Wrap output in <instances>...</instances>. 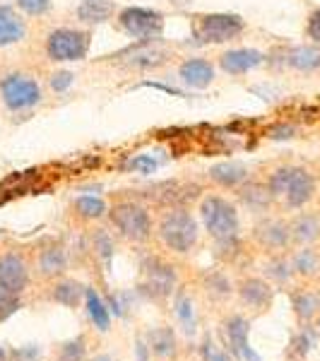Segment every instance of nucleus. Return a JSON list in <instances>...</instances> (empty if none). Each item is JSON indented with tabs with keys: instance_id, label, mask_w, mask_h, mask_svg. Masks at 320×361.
Wrapping results in <instances>:
<instances>
[{
	"instance_id": "c9c22d12",
	"label": "nucleus",
	"mask_w": 320,
	"mask_h": 361,
	"mask_svg": "<svg viewBox=\"0 0 320 361\" xmlns=\"http://www.w3.org/2000/svg\"><path fill=\"white\" fill-rule=\"evenodd\" d=\"M207 289L209 292H214L217 296H229L231 294V282L222 275V272H212V275L207 277Z\"/></svg>"
},
{
	"instance_id": "cd10ccee",
	"label": "nucleus",
	"mask_w": 320,
	"mask_h": 361,
	"mask_svg": "<svg viewBox=\"0 0 320 361\" xmlns=\"http://www.w3.org/2000/svg\"><path fill=\"white\" fill-rule=\"evenodd\" d=\"M292 267L299 272V275H316V272L320 270V255L316 253V250L304 248L294 255Z\"/></svg>"
},
{
	"instance_id": "393cba45",
	"label": "nucleus",
	"mask_w": 320,
	"mask_h": 361,
	"mask_svg": "<svg viewBox=\"0 0 320 361\" xmlns=\"http://www.w3.org/2000/svg\"><path fill=\"white\" fill-rule=\"evenodd\" d=\"M85 296V287L82 284H78L75 279H63V282H58L54 287V301L61 306H78V301Z\"/></svg>"
},
{
	"instance_id": "20e7f679",
	"label": "nucleus",
	"mask_w": 320,
	"mask_h": 361,
	"mask_svg": "<svg viewBox=\"0 0 320 361\" xmlns=\"http://www.w3.org/2000/svg\"><path fill=\"white\" fill-rule=\"evenodd\" d=\"M90 51V34L82 29L61 27L46 37V54L56 63L82 61Z\"/></svg>"
},
{
	"instance_id": "7ed1b4c3",
	"label": "nucleus",
	"mask_w": 320,
	"mask_h": 361,
	"mask_svg": "<svg viewBox=\"0 0 320 361\" xmlns=\"http://www.w3.org/2000/svg\"><path fill=\"white\" fill-rule=\"evenodd\" d=\"M116 229L121 231V236H125L128 241L142 243L152 236V219H149L147 207L137 205V202H118L109 212Z\"/></svg>"
},
{
	"instance_id": "4468645a",
	"label": "nucleus",
	"mask_w": 320,
	"mask_h": 361,
	"mask_svg": "<svg viewBox=\"0 0 320 361\" xmlns=\"http://www.w3.org/2000/svg\"><path fill=\"white\" fill-rule=\"evenodd\" d=\"M27 34L25 20L8 5H0V49L22 42Z\"/></svg>"
},
{
	"instance_id": "1a4fd4ad",
	"label": "nucleus",
	"mask_w": 320,
	"mask_h": 361,
	"mask_svg": "<svg viewBox=\"0 0 320 361\" xmlns=\"http://www.w3.org/2000/svg\"><path fill=\"white\" fill-rule=\"evenodd\" d=\"M29 287V265L22 255L5 253L0 255V289L22 294Z\"/></svg>"
},
{
	"instance_id": "58836bf2",
	"label": "nucleus",
	"mask_w": 320,
	"mask_h": 361,
	"mask_svg": "<svg viewBox=\"0 0 320 361\" xmlns=\"http://www.w3.org/2000/svg\"><path fill=\"white\" fill-rule=\"evenodd\" d=\"M306 34H308V39H311L313 44H318V46H320V8H318V10H313V13L308 15Z\"/></svg>"
},
{
	"instance_id": "f257e3e1",
	"label": "nucleus",
	"mask_w": 320,
	"mask_h": 361,
	"mask_svg": "<svg viewBox=\"0 0 320 361\" xmlns=\"http://www.w3.org/2000/svg\"><path fill=\"white\" fill-rule=\"evenodd\" d=\"M200 217L209 236L217 243L234 241L238 236V212L229 200L219 195H207L200 202Z\"/></svg>"
},
{
	"instance_id": "c756f323",
	"label": "nucleus",
	"mask_w": 320,
	"mask_h": 361,
	"mask_svg": "<svg viewBox=\"0 0 320 361\" xmlns=\"http://www.w3.org/2000/svg\"><path fill=\"white\" fill-rule=\"evenodd\" d=\"M87 359V340L78 335L75 340H68L58 352V361H85Z\"/></svg>"
},
{
	"instance_id": "72a5a7b5",
	"label": "nucleus",
	"mask_w": 320,
	"mask_h": 361,
	"mask_svg": "<svg viewBox=\"0 0 320 361\" xmlns=\"http://www.w3.org/2000/svg\"><path fill=\"white\" fill-rule=\"evenodd\" d=\"M265 270H267V275L275 277L277 282H287V279L292 277L294 267H292V263H287L284 258H275V260H270V263H267Z\"/></svg>"
},
{
	"instance_id": "473e14b6",
	"label": "nucleus",
	"mask_w": 320,
	"mask_h": 361,
	"mask_svg": "<svg viewBox=\"0 0 320 361\" xmlns=\"http://www.w3.org/2000/svg\"><path fill=\"white\" fill-rule=\"evenodd\" d=\"M294 308L299 313V318H313V313L318 311V296L313 294H296L294 296Z\"/></svg>"
},
{
	"instance_id": "79ce46f5",
	"label": "nucleus",
	"mask_w": 320,
	"mask_h": 361,
	"mask_svg": "<svg viewBox=\"0 0 320 361\" xmlns=\"http://www.w3.org/2000/svg\"><path fill=\"white\" fill-rule=\"evenodd\" d=\"M294 133H296L294 126H275L270 130V137L272 140H289V137H294Z\"/></svg>"
},
{
	"instance_id": "b1692460",
	"label": "nucleus",
	"mask_w": 320,
	"mask_h": 361,
	"mask_svg": "<svg viewBox=\"0 0 320 361\" xmlns=\"http://www.w3.org/2000/svg\"><path fill=\"white\" fill-rule=\"evenodd\" d=\"M173 313H176L183 333L185 335H195L197 316H195V306H193V301H190L188 294H178L176 296V301H173Z\"/></svg>"
},
{
	"instance_id": "6ab92c4d",
	"label": "nucleus",
	"mask_w": 320,
	"mask_h": 361,
	"mask_svg": "<svg viewBox=\"0 0 320 361\" xmlns=\"http://www.w3.org/2000/svg\"><path fill=\"white\" fill-rule=\"evenodd\" d=\"M85 304H87V313H90V320L94 323V328L106 333V330L111 328V308L104 304V299L97 294V289H92V287L85 289Z\"/></svg>"
},
{
	"instance_id": "37998d69",
	"label": "nucleus",
	"mask_w": 320,
	"mask_h": 361,
	"mask_svg": "<svg viewBox=\"0 0 320 361\" xmlns=\"http://www.w3.org/2000/svg\"><path fill=\"white\" fill-rule=\"evenodd\" d=\"M39 354H42V349L29 345L25 349H20V352H15V357L20 359V361H34V359H39Z\"/></svg>"
},
{
	"instance_id": "ddd939ff",
	"label": "nucleus",
	"mask_w": 320,
	"mask_h": 361,
	"mask_svg": "<svg viewBox=\"0 0 320 361\" xmlns=\"http://www.w3.org/2000/svg\"><path fill=\"white\" fill-rule=\"evenodd\" d=\"M178 78L183 80V85L193 87V90H205L214 80V68L205 58H190V61L181 63Z\"/></svg>"
},
{
	"instance_id": "aec40b11",
	"label": "nucleus",
	"mask_w": 320,
	"mask_h": 361,
	"mask_svg": "<svg viewBox=\"0 0 320 361\" xmlns=\"http://www.w3.org/2000/svg\"><path fill=\"white\" fill-rule=\"evenodd\" d=\"M68 270V250L63 246H49L39 253V272L44 277H56Z\"/></svg>"
},
{
	"instance_id": "f3484780",
	"label": "nucleus",
	"mask_w": 320,
	"mask_h": 361,
	"mask_svg": "<svg viewBox=\"0 0 320 361\" xmlns=\"http://www.w3.org/2000/svg\"><path fill=\"white\" fill-rule=\"evenodd\" d=\"M209 178L222 188H236L248 178V169L238 161H222V164H214L209 169Z\"/></svg>"
},
{
	"instance_id": "f704fd0d",
	"label": "nucleus",
	"mask_w": 320,
	"mask_h": 361,
	"mask_svg": "<svg viewBox=\"0 0 320 361\" xmlns=\"http://www.w3.org/2000/svg\"><path fill=\"white\" fill-rule=\"evenodd\" d=\"M51 3L54 0H17V8L22 10V13L37 17V15H44L51 10Z\"/></svg>"
},
{
	"instance_id": "9b49d317",
	"label": "nucleus",
	"mask_w": 320,
	"mask_h": 361,
	"mask_svg": "<svg viewBox=\"0 0 320 361\" xmlns=\"http://www.w3.org/2000/svg\"><path fill=\"white\" fill-rule=\"evenodd\" d=\"M226 337H229V345L231 349L241 357L243 361H263L255 354V349L248 345V320L243 316H231L224 323Z\"/></svg>"
},
{
	"instance_id": "a211bd4d",
	"label": "nucleus",
	"mask_w": 320,
	"mask_h": 361,
	"mask_svg": "<svg viewBox=\"0 0 320 361\" xmlns=\"http://www.w3.org/2000/svg\"><path fill=\"white\" fill-rule=\"evenodd\" d=\"M287 63L289 68L299 70V73H313V70L320 68V46L318 44L296 46V49L289 51Z\"/></svg>"
},
{
	"instance_id": "6e6552de",
	"label": "nucleus",
	"mask_w": 320,
	"mask_h": 361,
	"mask_svg": "<svg viewBox=\"0 0 320 361\" xmlns=\"http://www.w3.org/2000/svg\"><path fill=\"white\" fill-rule=\"evenodd\" d=\"M118 22L128 37L142 39V42H152L154 37L161 34V29H164V17H161V13L147 8H125L118 15Z\"/></svg>"
},
{
	"instance_id": "bb28decb",
	"label": "nucleus",
	"mask_w": 320,
	"mask_h": 361,
	"mask_svg": "<svg viewBox=\"0 0 320 361\" xmlns=\"http://www.w3.org/2000/svg\"><path fill=\"white\" fill-rule=\"evenodd\" d=\"M241 197H243V202H246L248 207H253V209H265L267 205H270L272 193H270V188H267V183H265V185L251 183L248 188H243V190H241Z\"/></svg>"
},
{
	"instance_id": "423d86ee",
	"label": "nucleus",
	"mask_w": 320,
	"mask_h": 361,
	"mask_svg": "<svg viewBox=\"0 0 320 361\" xmlns=\"http://www.w3.org/2000/svg\"><path fill=\"white\" fill-rule=\"evenodd\" d=\"M178 282L176 267L168 265L161 258H147L142 263V279H140V292L149 299H166L173 294Z\"/></svg>"
},
{
	"instance_id": "39448f33",
	"label": "nucleus",
	"mask_w": 320,
	"mask_h": 361,
	"mask_svg": "<svg viewBox=\"0 0 320 361\" xmlns=\"http://www.w3.org/2000/svg\"><path fill=\"white\" fill-rule=\"evenodd\" d=\"M0 94H3V102L10 111H25V109H32L42 102V87L29 75L10 73L0 82Z\"/></svg>"
},
{
	"instance_id": "49530a36",
	"label": "nucleus",
	"mask_w": 320,
	"mask_h": 361,
	"mask_svg": "<svg viewBox=\"0 0 320 361\" xmlns=\"http://www.w3.org/2000/svg\"><path fill=\"white\" fill-rule=\"evenodd\" d=\"M0 236H3V231H0Z\"/></svg>"
},
{
	"instance_id": "dca6fc26",
	"label": "nucleus",
	"mask_w": 320,
	"mask_h": 361,
	"mask_svg": "<svg viewBox=\"0 0 320 361\" xmlns=\"http://www.w3.org/2000/svg\"><path fill=\"white\" fill-rule=\"evenodd\" d=\"M255 236L267 248H284L292 241V229H289V224L279 222V219H265L263 224H258Z\"/></svg>"
},
{
	"instance_id": "f03ea898",
	"label": "nucleus",
	"mask_w": 320,
	"mask_h": 361,
	"mask_svg": "<svg viewBox=\"0 0 320 361\" xmlns=\"http://www.w3.org/2000/svg\"><path fill=\"white\" fill-rule=\"evenodd\" d=\"M200 229L193 214L185 209H171L161 217L159 222V238L164 241L166 248H171L173 253H190L197 243Z\"/></svg>"
},
{
	"instance_id": "9d476101",
	"label": "nucleus",
	"mask_w": 320,
	"mask_h": 361,
	"mask_svg": "<svg viewBox=\"0 0 320 361\" xmlns=\"http://www.w3.org/2000/svg\"><path fill=\"white\" fill-rule=\"evenodd\" d=\"M313 193H316V178H313V173L304 166H296L294 176L287 185V193H284V197H287V205L292 209L304 207L306 202L313 197Z\"/></svg>"
},
{
	"instance_id": "412c9836",
	"label": "nucleus",
	"mask_w": 320,
	"mask_h": 361,
	"mask_svg": "<svg viewBox=\"0 0 320 361\" xmlns=\"http://www.w3.org/2000/svg\"><path fill=\"white\" fill-rule=\"evenodd\" d=\"M113 15V0H82L78 5V20L85 25H101Z\"/></svg>"
},
{
	"instance_id": "a878e982",
	"label": "nucleus",
	"mask_w": 320,
	"mask_h": 361,
	"mask_svg": "<svg viewBox=\"0 0 320 361\" xmlns=\"http://www.w3.org/2000/svg\"><path fill=\"white\" fill-rule=\"evenodd\" d=\"M75 209H78V214L82 219H101L109 212L106 202L97 195H80L75 200Z\"/></svg>"
},
{
	"instance_id": "5701e85b",
	"label": "nucleus",
	"mask_w": 320,
	"mask_h": 361,
	"mask_svg": "<svg viewBox=\"0 0 320 361\" xmlns=\"http://www.w3.org/2000/svg\"><path fill=\"white\" fill-rule=\"evenodd\" d=\"M289 229H292L294 241L306 246V243H313L320 236V219L316 214H299Z\"/></svg>"
},
{
	"instance_id": "f8f14e48",
	"label": "nucleus",
	"mask_w": 320,
	"mask_h": 361,
	"mask_svg": "<svg viewBox=\"0 0 320 361\" xmlns=\"http://www.w3.org/2000/svg\"><path fill=\"white\" fill-rule=\"evenodd\" d=\"M263 61L265 56L258 49H234L219 56V66L229 75H243L248 70H255L258 66H263Z\"/></svg>"
},
{
	"instance_id": "2eb2a0df",
	"label": "nucleus",
	"mask_w": 320,
	"mask_h": 361,
	"mask_svg": "<svg viewBox=\"0 0 320 361\" xmlns=\"http://www.w3.org/2000/svg\"><path fill=\"white\" fill-rule=\"evenodd\" d=\"M147 347H149V352H152L154 357H159V359L176 357L178 340H176V333H173V328H168V325H161V328L149 330V333H147Z\"/></svg>"
},
{
	"instance_id": "e433bc0d",
	"label": "nucleus",
	"mask_w": 320,
	"mask_h": 361,
	"mask_svg": "<svg viewBox=\"0 0 320 361\" xmlns=\"http://www.w3.org/2000/svg\"><path fill=\"white\" fill-rule=\"evenodd\" d=\"M73 82H75V75L70 73V70H58V73L51 75V80H49V85L54 92H68Z\"/></svg>"
},
{
	"instance_id": "7c9ffc66",
	"label": "nucleus",
	"mask_w": 320,
	"mask_h": 361,
	"mask_svg": "<svg viewBox=\"0 0 320 361\" xmlns=\"http://www.w3.org/2000/svg\"><path fill=\"white\" fill-rule=\"evenodd\" d=\"M92 243H94V250H97V255L104 260V263H111V258H113V238L109 236V231L106 229H97L94 231V236H92Z\"/></svg>"
},
{
	"instance_id": "4be33fe9",
	"label": "nucleus",
	"mask_w": 320,
	"mask_h": 361,
	"mask_svg": "<svg viewBox=\"0 0 320 361\" xmlns=\"http://www.w3.org/2000/svg\"><path fill=\"white\" fill-rule=\"evenodd\" d=\"M238 294H241V299L253 308H265L272 299L270 284L263 282V279H258V277L246 279V282L241 284V289H238Z\"/></svg>"
},
{
	"instance_id": "4c0bfd02",
	"label": "nucleus",
	"mask_w": 320,
	"mask_h": 361,
	"mask_svg": "<svg viewBox=\"0 0 320 361\" xmlns=\"http://www.w3.org/2000/svg\"><path fill=\"white\" fill-rule=\"evenodd\" d=\"M156 166H159L156 159H152L149 154H140L135 159H130V164H128V169H137L140 173H154Z\"/></svg>"
},
{
	"instance_id": "0eeeda50",
	"label": "nucleus",
	"mask_w": 320,
	"mask_h": 361,
	"mask_svg": "<svg viewBox=\"0 0 320 361\" xmlns=\"http://www.w3.org/2000/svg\"><path fill=\"white\" fill-rule=\"evenodd\" d=\"M243 29H246L243 17L231 13H214V15H205L200 20V25H197V39L205 44H224L236 39Z\"/></svg>"
},
{
	"instance_id": "ea45409f",
	"label": "nucleus",
	"mask_w": 320,
	"mask_h": 361,
	"mask_svg": "<svg viewBox=\"0 0 320 361\" xmlns=\"http://www.w3.org/2000/svg\"><path fill=\"white\" fill-rule=\"evenodd\" d=\"M294 345H296V352L299 354H306V352H311V347L316 345V337H313L311 330H304L299 337L294 340Z\"/></svg>"
},
{
	"instance_id": "2f4dec72",
	"label": "nucleus",
	"mask_w": 320,
	"mask_h": 361,
	"mask_svg": "<svg viewBox=\"0 0 320 361\" xmlns=\"http://www.w3.org/2000/svg\"><path fill=\"white\" fill-rule=\"evenodd\" d=\"M20 308H22L20 294H13V292H5V289H0V323H3V320H8L10 316H15Z\"/></svg>"
},
{
	"instance_id": "c85d7f7f",
	"label": "nucleus",
	"mask_w": 320,
	"mask_h": 361,
	"mask_svg": "<svg viewBox=\"0 0 320 361\" xmlns=\"http://www.w3.org/2000/svg\"><path fill=\"white\" fill-rule=\"evenodd\" d=\"M294 169L296 166H279L277 171L270 173V178H267V188H270L272 197L287 193V185H289V180H292V176H294Z\"/></svg>"
},
{
	"instance_id": "c03bdc74",
	"label": "nucleus",
	"mask_w": 320,
	"mask_h": 361,
	"mask_svg": "<svg viewBox=\"0 0 320 361\" xmlns=\"http://www.w3.org/2000/svg\"><path fill=\"white\" fill-rule=\"evenodd\" d=\"M149 347H147V342H142L140 340L137 342V347H135V357H137V361H149Z\"/></svg>"
},
{
	"instance_id": "a18cd8bd",
	"label": "nucleus",
	"mask_w": 320,
	"mask_h": 361,
	"mask_svg": "<svg viewBox=\"0 0 320 361\" xmlns=\"http://www.w3.org/2000/svg\"><path fill=\"white\" fill-rule=\"evenodd\" d=\"M92 361H113L111 357H109V354H101V357H94Z\"/></svg>"
},
{
	"instance_id": "a19ab883",
	"label": "nucleus",
	"mask_w": 320,
	"mask_h": 361,
	"mask_svg": "<svg viewBox=\"0 0 320 361\" xmlns=\"http://www.w3.org/2000/svg\"><path fill=\"white\" fill-rule=\"evenodd\" d=\"M202 357H205V361H231L224 352H217L212 340H207L205 345H202Z\"/></svg>"
}]
</instances>
